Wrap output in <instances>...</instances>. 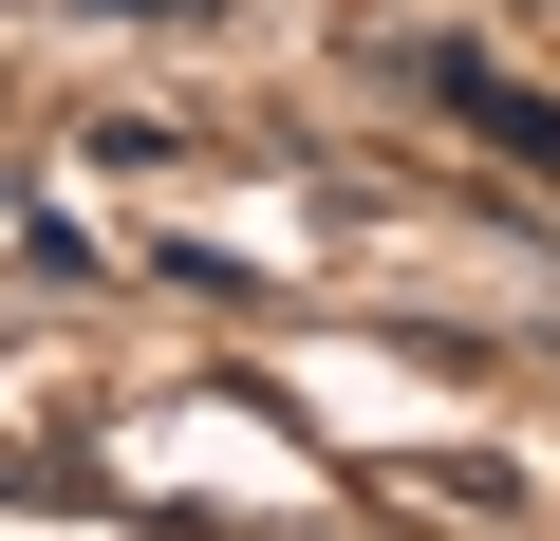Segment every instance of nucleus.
Returning a JSON list of instances; mask_svg holds the SVG:
<instances>
[{
    "label": "nucleus",
    "mask_w": 560,
    "mask_h": 541,
    "mask_svg": "<svg viewBox=\"0 0 560 541\" xmlns=\"http://www.w3.org/2000/svg\"><path fill=\"white\" fill-rule=\"evenodd\" d=\"M448 113H467L486 150H523V168L560 187V113H541V94H504V75H467V57H448Z\"/></svg>",
    "instance_id": "nucleus-1"
}]
</instances>
